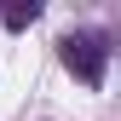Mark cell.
<instances>
[{
    "mask_svg": "<svg viewBox=\"0 0 121 121\" xmlns=\"http://www.w3.org/2000/svg\"><path fill=\"white\" fill-rule=\"evenodd\" d=\"M64 64H69V75H81L86 86H98L104 81V40L98 35H69L64 40Z\"/></svg>",
    "mask_w": 121,
    "mask_h": 121,
    "instance_id": "1",
    "label": "cell"
},
{
    "mask_svg": "<svg viewBox=\"0 0 121 121\" xmlns=\"http://www.w3.org/2000/svg\"><path fill=\"white\" fill-rule=\"evenodd\" d=\"M35 17H40V6H35V0H17V6H6V29H29Z\"/></svg>",
    "mask_w": 121,
    "mask_h": 121,
    "instance_id": "2",
    "label": "cell"
}]
</instances>
